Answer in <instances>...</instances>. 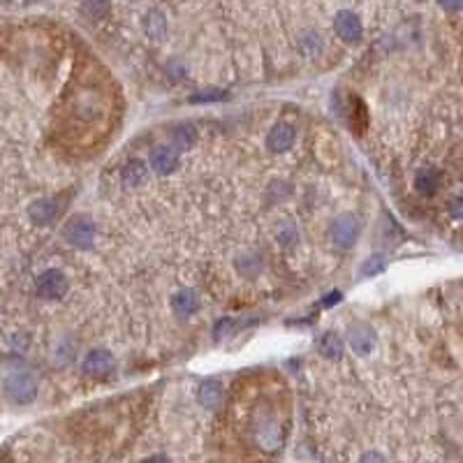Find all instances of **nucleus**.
<instances>
[{
  "label": "nucleus",
  "mask_w": 463,
  "mask_h": 463,
  "mask_svg": "<svg viewBox=\"0 0 463 463\" xmlns=\"http://www.w3.org/2000/svg\"><path fill=\"white\" fill-rule=\"evenodd\" d=\"M172 308L177 313L179 318H190L192 313L199 308V301H197V294L192 290H181L174 294L172 299Z\"/></svg>",
  "instance_id": "nucleus-13"
},
{
  "label": "nucleus",
  "mask_w": 463,
  "mask_h": 463,
  "mask_svg": "<svg viewBox=\"0 0 463 463\" xmlns=\"http://www.w3.org/2000/svg\"><path fill=\"white\" fill-rule=\"evenodd\" d=\"M192 144H195V130H192V125L181 123L172 130V148L174 151H186V148H190Z\"/></svg>",
  "instance_id": "nucleus-17"
},
{
  "label": "nucleus",
  "mask_w": 463,
  "mask_h": 463,
  "mask_svg": "<svg viewBox=\"0 0 463 463\" xmlns=\"http://www.w3.org/2000/svg\"><path fill=\"white\" fill-rule=\"evenodd\" d=\"M269 148H272L274 153H283L287 151L292 144H294V130L285 123H278L272 128V133H269V139H267Z\"/></svg>",
  "instance_id": "nucleus-11"
},
{
  "label": "nucleus",
  "mask_w": 463,
  "mask_h": 463,
  "mask_svg": "<svg viewBox=\"0 0 463 463\" xmlns=\"http://www.w3.org/2000/svg\"><path fill=\"white\" fill-rule=\"evenodd\" d=\"M276 239L283 248L290 250V248L296 246V243H299V232L294 230V225H283V227H278Z\"/></svg>",
  "instance_id": "nucleus-20"
},
{
  "label": "nucleus",
  "mask_w": 463,
  "mask_h": 463,
  "mask_svg": "<svg viewBox=\"0 0 463 463\" xmlns=\"http://www.w3.org/2000/svg\"><path fill=\"white\" fill-rule=\"evenodd\" d=\"M223 398V382L218 380H204L202 387H199V403L204 408H216Z\"/></svg>",
  "instance_id": "nucleus-16"
},
{
  "label": "nucleus",
  "mask_w": 463,
  "mask_h": 463,
  "mask_svg": "<svg viewBox=\"0 0 463 463\" xmlns=\"http://www.w3.org/2000/svg\"><path fill=\"white\" fill-rule=\"evenodd\" d=\"M144 33L151 38L153 42H160L164 35H167V19L164 14L158 10H151L144 16Z\"/></svg>",
  "instance_id": "nucleus-14"
},
{
  "label": "nucleus",
  "mask_w": 463,
  "mask_h": 463,
  "mask_svg": "<svg viewBox=\"0 0 463 463\" xmlns=\"http://www.w3.org/2000/svg\"><path fill=\"white\" fill-rule=\"evenodd\" d=\"M113 371V357L107 350H91L84 359V373L102 378Z\"/></svg>",
  "instance_id": "nucleus-7"
},
{
  "label": "nucleus",
  "mask_w": 463,
  "mask_h": 463,
  "mask_svg": "<svg viewBox=\"0 0 463 463\" xmlns=\"http://www.w3.org/2000/svg\"><path fill=\"white\" fill-rule=\"evenodd\" d=\"M151 167L158 174H172L179 167V153L174 148L160 146L151 153Z\"/></svg>",
  "instance_id": "nucleus-9"
},
{
  "label": "nucleus",
  "mask_w": 463,
  "mask_h": 463,
  "mask_svg": "<svg viewBox=\"0 0 463 463\" xmlns=\"http://www.w3.org/2000/svg\"><path fill=\"white\" fill-rule=\"evenodd\" d=\"M58 216V202L56 199H38L30 204V221L35 225H49Z\"/></svg>",
  "instance_id": "nucleus-12"
},
{
  "label": "nucleus",
  "mask_w": 463,
  "mask_h": 463,
  "mask_svg": "<svg viewBox=\"0 0 463 463\" xmlns=\"http://www.w3.org/2000/svg\"><path fill=\"white\" fill-rule=\"evenodd\" d=\"M362 463H387V461H384L382 454H378V452H371V454H364Z\"/></svg>",
  "instance_id": "nucleus-24"
},
{
  "label": "nucleus",
  "mask_w": 463,
  "mask_h": 463,
  "mask_svg": "<svg viewBox=\"0 0 463 463\" xmlns=\"http://www.w3.org/2000/svg\"><path fill=\"white\" fill-rule=\"evenodd\" d=\"M438 5L447 12H457L459 7L463 5V0H438Z\"/></svg>",
  "instance_id": "nucleus-23"
},
{
  "label": "nucleus",
  "mask_w": 463,
  "mask_h": 463,
  "mask_svg": "<svg viewBox=\"0 0 463 463\" xmlns=\"http://www.w3.org/2000/svg\"><path fill=\"white\" fill-rule=\"evenodd\" d=\"M144 463H169V459H167V457H162V454H155V457L146 459Z\"/></svg>",
  "instance_id": "nucleus-26"
},
{
  "label": "nucleus",
  "mask_w": 463,
  "mask_h": 463,
  "mask_svg": "<svg viewBox=\"0 0 463 463\" xmlns=\"http://www.w3.org/2000/svg\"><path fill=\"white\" fill-rule=\"evenodd\" d=\"M322 38L318 33H313V30H308V33H303L301 38H299V51L306 56V58H316V56H320L322 54Z\"/></svg>",
  "instance_id": "nucleus-18"
},
{
  "label": "nucleus",
  "mask_w": 463,
  "mask_h": 463,
  "mask_svg": "<svg viewBox=\"0 0 463 463\" xmlns=\"http://www.w3.org/2000/svg\"><path fill=\"white\" fill-rule=\"evenodd\" d=\"M359 232H362L359 218L352 213H345V216L336 218L334 225H331V241H334L338 248H352L357 239H359Z\"/></svg>",
  "instance_id": "nucleus-3"
},
{
  "label": "nucleus",
  "mask_w": 463,
  "mask_h": 463,
  "mask_svg": "<svg viewBox=\"0 0 463 463\" xmlns=\"http://www.w3.org/2000/svg\"><path fill=\"white\" fill-rule=\"evenodd\" d=\"M442 186V174L435 167H424L415 177V190L419 195H435Z\"/></svg>",
  "instance_id": "nucleus-8"
},
{
  "label": "nucleus",
  "mask_w": 463,
  "mask_h": 463,
  "mask_svg": "<svg viewBox=\"0 0 463 463\" xmlns=\"http://www.w3.org/2000/svg\"><path fill=\"white\" fill-rule=\"evenodd\" d=\"M148 179V169L142 160H130L123 167V186L125 188H142Z\"/></svg>",
  "instance_id": "nucleus-15"
},
{
  "label": "nucleus",
  "mask_w": 463,
  "mask_h": 463,
  "mask_svg": "<svg viewBox=\"0 0 463 463\" xmlns=\"http://www.w3.org/2000/svg\"><path fill=\"white\" fill-rule=\"evenodd\" d=\"M63 234H65L67 243H72V246L86 250V248H91L93 241H95V225L86 216H74V218H69V221H67Z\"/></svg>",
  "instance_id": "nucleus-4"
},
{
  "label": "nucleus",
  "mask_w": 463,
  "mask_h": 463,
  "mask_svg": "<svg viewBox=\"0 0 463 463\" xmlns=\"http://www.w3.org/2000/svg\"><path fill=\"white\" fill-rule=\"evenodd\" d=\"M350 345L357 355H369L375 347V334L371 327L366 325H357L350 329Z\"/></svg>",
  "instance_id": "nucleus-10"
},
{
  "label": "nucleus",
  "mask_w": 463,
  "mask_h": 463,
  "mask_svg": "<svg viewBox=\"0 0 463 463\" xmlns=\"http://www.w3.org/2000/svg\"><path fill=\"white\" fill-rule=\"evenodd\" d=\"M459 206H461V199L457 197V199H454V204H452V213H454V216H459V213H461V208H459Z\"/></svg>",
  "instance_id": "nucleus-27"
},
{
  "label": "nucleus",
  "mask_w": 463,
  "mask_h": 463,
  "mask_svg": "<svg viewBox=\"0 0 463 463\" xmlns=\"http://www.w3.org/2000/svg\"><path fill=\"white\" fill-rule=\"evenodd\" d=\"M221 98H223V93H206V95L202 93V95H195V98H192V100H195V102L206 100V102H208V100H221Z\"/></svg>",
  "instance_id": "nucleus-25"
},
{
  "label": "nucleus",
  "mask_w": 463,
  "mask_h": 463,
  "mask_svg": "<svg viewBox=\"0 0 463 463\" xmlns=\"http://www.w3.org/2000/svg\"><path fill=\"white\" fill-rule=\"evenodd\" d=\"M248 435L252 445L264 452V454H276L281 452L285 442V419L272 406H262L252 410L248 419Z\"/></svg>",
  "instance_id": "nucleus-1"
},
{
  "label": "nucleus",
  "mask_w": 463,
  "mask_h": 463,
  "mask_svg": "<svg viewBox=\"0 0 463 463\" xmlns=\"http://www.w3.org/2000/svg\"><path fill=\"white\" fill-rule=\"evenodd\" d=\"M334 28L338 33V38H343L345 42H359L364 28H362V21L359 16L350 10H340L334 19Z\"/></svg>",
  "instance_id": "nucleus-6"
},
{
  "label": "nucleus",
  "mask_w": 463,
  "mask_h": 463,
  "mask_svg": "<svg viewBox=\"0 0 463 463\" xmlns=\"http://www.w3.org/2000/svg\"><path fill=\"white\" fill-rule=\"evenodd\" d=\"M320 352L327 359H338L343 355V343H340V338L336 334H325L320 338Z\"/></svg>",
  "instance_id": "nucleus-19"
},
{
  "label": "nucleus",
  "mask_w": 463,
  "mask_h": 463,
  "mask_svg": "<svg viewBox=\"0 0 463 463\" xmlns=\"http://www.w3.org/2000/svg\"><path fill=\"white\" fill-rule=\"evenodd\" d=\"M67 292V278L56 272V269H49L40 278H38V294L47 301H56L63 299Z\"/></svg>",
  "instance_id": "nucleus-5"
},
{
  "label": "nucleus",
  "mask_w": 463,
  "mask_h": 463,
  "mask_svg": "<svg viewBox=\"0 0 463 463\" xmlns=\"http://www.w3.org/2000/svg\"><path fill=\"white\" fill-rule=\"evenodd\" d=\"M382 257H373V260H369L366 262V267H364V276H373V274H378V272H382Z\"/></svg>",
  "instance_id": "nucleus-22"
},
{
  "label": "nucleus",
  "mask_w": 463,
  "mask_h": 463,
  "mask_svg": "<svg viewBox=\"0 0 463 463\" xmlns=\"http://www.w3.org/2000/svg\"><path fill=\"white\" fill-rule=\"evenodd\" d=\"M109 10V0H84V12L91 16V19H100Z\"/></svg>",
  "instance_id": "nucleus-21"
},
{
  "label": "nucleus",
  "mask_w": 463,
  "mask_h": 463,
  "mask_svg": "<svg viewBox=\"0 0 463 463\" xmlns=\"http://www.w3.org/2000/svg\"><path fill=\"white\" fill-rule=\"evenodd\" d=\"M5 394L16 406H28L38 396V382L30 373H12L5 380Z\"/></svg>",
  "instance_id": "nucleus-2"
}]
</instances>
